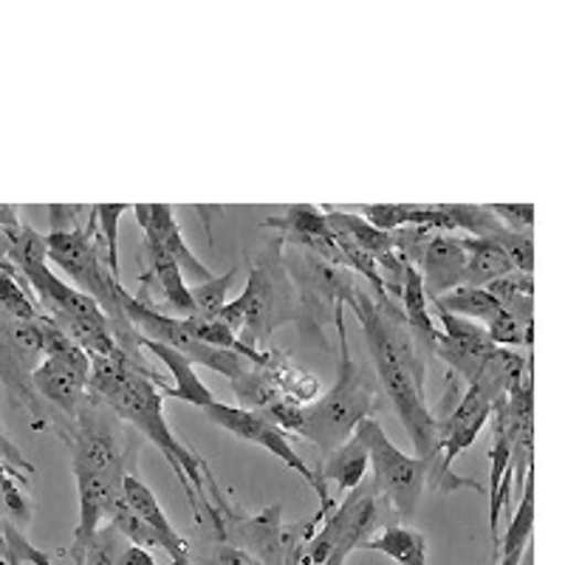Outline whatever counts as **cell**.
<instances>
[{"label":"cell","mask_w":565,"mask_h":565,"mask_svg":"<svg viewBox=\"0 0 565 565\" xmlns=\"http://www.w3.org/2000/svg\"><path fill=\"white\" fill-rule=\"evenodd\" d=\"M345 309L356 315L371 351L376 382L405 424L416 447V458L436 463L441 424L427 407V360L418 353L398 302L387 295H373L362 280L348 297Z\"/></svg>","instance_id":"6da1fadb"},{"label":"cell","mask_w":565,"mask_h":565,"mask_svg":"<svg viewBox=\"0 0 565 565\" xmlns=\"http://www.w3.org/2000/svg\"><path fill=\"white\" fill-rule=\"evenodd\" d=\"M161 387H164V382H161L159 373L139 367L122 351L108 356V360L90 356L88 393L97 396L119 422L128 424L136 436L159 447L161 456L168 458V463L173 467L175 478L186 494V503L193 509L195 523H199L201 512L210 503L206 501V476L212 469L199 452L190 450L170 430L168 418H164Z\"/></svg>","instance_id":"7a4b0ae2"},{"label":"cell","mask_w":565,"mask_h":565,"mask_svg":"<svg viewBox=\"0 0 565 565\" xmlns=\"http://www.w3.org/2000/svg\"><path fill=\"white\" fill-rule=\"evenodd\" d=\"M45 257L71 277L74 289L88 295L105 311L110 331H114L116 348L139 367L156 371L148 356H145V351H141L136 328L125 317L122 300H119L122 282H116L108 269V252H105V241L97 230L94 206H49Z\"/></svg>","instance_id":"3957f363"},{"label":"cell","mask_w":565,"mask_h":565,"mask_svg":"<svg viewBox=\"0 0 565 565\" xmlns=\"http://www.w3.org/2000/svg\"><path fill=\"white\" fill-rule=\"evenodd\" d=\"M337 334H340V365H337V382L326 396L315 398L311 405L302 407L300 424L295 436L317 444V450L328 456L340 444L356 433L365 418H373L380 405V382L365 365L353 360L351 340L345 328V309L334 317Z\"/></svg>","instance_id":"277c9868"},{"label":"cell","mask_w":565,"mask_h":565,"mask_svg":"<svg viewBox=\"0 0 565 565\" xmlns=\"http://www.w3.org/2000/svg\"><path fill=\"white\" fill-rule=\"evenodd\" d=\"M297 317L295 286L282 266V241L269 238L252 255L246 289L235 300H226L215 320L255 351L269 348L277 328L289 326Z\"/></svg>","instance_id":"5b68a950"},{"label":"cell","mask_w":565,"mask_h":565,"mask_svg":"<svg viewBox=\"0 0 565 565\" xmlns=\"http://www.w3.org/2000/svg\"><path fill=\"white\" fill-rule=\"evenodd\" d=\"M282 266H286L291 286H295V322L300 328V337L320 351L331 353L326 328L334 326L337 311L345 309L348 297L356 289L360 277L342 269V266L328 264L315 252L286 244H282Z\"/></svg>","instance_id":"8992f818"},{"label":"cell","mask_w":565,"mask_h":565,"mask_svg":"<svg viewBox=\"0 0 565 565\" xmlns=\"http://www.w3.org/2000/svg\"><path fill=\"white\" fill-rule=\"evenodd\" d=\"M38 322L43 334V362L34 367L32 387L57 416L71 418L88 396V353L74 345L43 311Z\"/></svg>","instance_id":"52a82bcc"},{"label":"cell","mask_w":565,"mask_h":565,"mask_svg":"<svg viewBox=\"0 0 565 565\" xmlns=\"http://www.w3.org/2000/svg\"><path fill=\"white\" fill-rule=\"evenodd\" d=\"M356 436L365 444L367 450V467L373 469V483L380 501L391 503L393 512L402 518H411L418 507L427 478L433 472V461L427 458L407 456L385 436L376 418H365L356 427Z\"/></svg>","instance_id":"ba28073f"},{"label":"cell","mask_w":565,"mask_h":565,"mask_svg":"<svg viewBox=\"0 0 565 565\" xmlns=\"http://www.w3.org/2000/svg\"><path fill=\"white\" fill-rule=\"evenodd\" d=\"M380 503L376 489L365 483L345 492V498L311 534L306 546V565H345L348 554L356 552L362 540H367V532L380 518Z\"/></svg>","instance_id":"9c48e42d"},{"label":"cell","mask_w":565,"mask_h":565,"mask_svg":"<svg viewBox=\"0 0 565 565\" xmlns=\"http://www.w3.org/2000/svg\"><path fill=\"white\" fill-rule=\"evenodd\" d=\"M119 300H122L125 317L130 320V326L136 328V334L141 340L159 342V345L173 348L175 353H181L190 365H204L210 371L221 373L226 380H235L241 371L246 367L244 356L230 351H218V348H210L204 342H199L186 326V320H179V317H170L159 309H148V306H141L128 289H119Z\"/></svg>","instance_id":"30bf717a"},{"label":"cell","mask_w":565,"mask_h":565,"mask_svg":"<svg viewBox=\"0 0 565 565\" xmlns=\"http://www.w3.org/2000/svg\"><path fill=\"white\" fill-rule=\"evenodd\" d=\"M201 411H204V416L210 418L212 424H218L221 430L232 433V436H238L241 441H246V444H255V447H260V450H266V452H271L275 458H280V461L286 463L289 469H295L297 476L309 483V487L317 492V498H320V512H317L315 523L320 526V523L326 521L328 514H331V509L337 507L334 498H331V492H328L326 483L317 478L315 469L306 463V458L295 450V444L289 441V436H286V433L277 430L275 424L266 422L264 416L244 411V407L224 405V402H212V405L201 407Z\"/></svg>","instance_id":"8fae6325"},{"label":"cell","mask_w":565,"mask_h":565,"mask_svg":"<svg viewBox=\"0 0 565 565\" xmlns=\"http://www.w3.org/2000/svg\"><path fill=\"white\" fill-rule=\"evenodd\" d=\"M438 317H441V328L436 337V356L447 362L450 371L467 382V387L478 385L498 348L489 342L487 331L476 322L461 320L447 311H438Z\"/></svg>","instance_id":"7c38bea8"},{"label":"cell","mask_w":565,"mask_h":565,"mask_svg":"<svg viewBox=\"0 0 565 565\" xmlns=\"http://www.w3.org/2000/svg\"><path fill=\"white\" fill-rule=\"evenodd\" d=\"M130 212L136 215V224L145 232V241H153L156 246L168 252L179 264L181 271H190L193 277H199V282L215 277L210 271V266H204L199 257L193 255V249L184 244V235H181V226L173 215V206L170 204H136L130 206Z\"/></svg>","instance_id":"4fadbf2b"},{"label":"cell","mask_w":565,"mask_h":565,"mask_svg":"<svg viewBox=\"0 0 565 565\" xmlns=\"http://www.w3.org/2000/svg\"><path fill=\"white\" fill-rule=\"evenodd\" d=\"M122 494L125 501H128V507L139 514L141 521L148 523L150 532L159 540V548L173 559V565H193L190 563V543L181 537V532H175L173 523H170L168 514H164V509L156 501V494L150 492V487L141 483V478L136 476V472H128V476H125Z\"/></svg>","instance_id":"5bb4252c"},{"label":"cell","mask_w":565,"mask_h":565,"mask_svg":"<svg viewBox=\"0 0 565 565\" xmlns=\"http://www.w3.org/2000/svg\"><path fill=\"white\" fill-rule=\"evenodd\" d=\"M320 210L326 212L328 226H331V232H334V238L340 241V244H348L353 246V249L365 252V255L373 257L376 264H382L385 257H391L393 252L398 249L393 232L376 230V226L367 224L365 218L351 215V212L340 210V206L328 204V206H320Z\"/></svg>","instance_id":"9a60e30c"},{"label":"cell","mask_w":565,"mask_h":565,"mask_svg":"<svg viewBox=\"0 0 565 565\" xmlns=\"http://www.w3.org/2000/svg\"><path fill=\"white\" fill-rule=\"evenodd\" d=\"M139 345H141V351L150 353V356H156L161 365L168 367V373L175 380V385L161 387V393H164V396H173V398H179V402H186V405H195V407H206V405H212V402H218V398H215V393H212L210 387L199 380V373L193 371V365H190V362H186L181 353H175L173 348L159 345V342H150V340H141V337H139Z\"/></svg>","instance_id":"2e32d148"},{"label":"cell","mask_w":565,"mask_h":565,"mask_svg":"<svg viewBox=\"0 0 565 565\" xmlns=\"http://www.w3.org/2000/svg\"><path fill=\"white\" fill-rule=\"evenodd\" d=\"M264 230H275L277 238L286 246H306L309 241L331 238L334 232L328 226L326 212L315 204H291L277 218H266Z\"/></svg>","instance_id":"e0dca14e"},{"label":"cell","mask_w":565,"mask_h":565,"mask_svg":"<svg viewBox=\"0 0 565 565\" xmlns=\"http://www.w3.org/2000/svg\"><path fill=\"white\" fill-rule=\"evenodd\" d=\"M463 246V271H461V286L467 289H487L489 282L498 277L509 275L512 264L503 255V249L492 241L483 238H461Z\"/></svg>","instance_id":"ac0fdd59"},{"label":"cell","mask_w":565,"mask_h":565,"mask_svg":"<svg viewBox=\"0 0 565 565\" xmlns=\"http://www.w3.org/2000/svg\"><path fill=\"white\" fill-rule=\"evenodd\" d=\"M367 472V450L365 444L360 441V436L353 433L345 444H340L337 450L328 452L322 458V467L317 472L322 483H337L342 494L351 492L353 487H360L362 478Z\"/></svg>","instance_id":"d6986e66"},{"label":"cell","mask_w":565,"mask_h":565,"mask_svg":"<svg viewBox=\"0 0 565 565\" xmlns=\"http://www.w3.org/2000/svg\"><path fill=\"white\" fill-rule=\"evenodd\" d=\"M362 552H380L398 565H427V540L407 526H387L376 537L362 540Z\"/></svg>","instance_id":"ffe728a7"},{"label":"cell","mask_w":565,"mask_h":565,"mask_svg":"<svg viewBox=\"0 0 565 565\" xmlns=\"http://www.w3.org/2000/svg\"><path fill=\"white\" fill-rule=\"evenodd\" d=\"M489 295L501 302L503 309L521 322V326L534 328V277L526 271H509L487 286Z\"/></svg>","instance_id":"44dd1931"},{"label":"cell","mask_w":565,"mask_h":565,"mask_svg":"<svg viewBox=\"0 0 565 565\" xmlns=\"http://www.w3.org/2000/svg\"><path fill=\"white\" fill-rule=\"evenodd\" d=\"M433 306H436L438 311L456 315L461 317V320L476 322V326L481 328H487L489 322L503 311L501 302L494 300L487 289H467V286H458V289H452L450 295L438 297Z\"/></svg>","instance_id":"7402d4cb"},{"label":"cell","mask_w":565,"mask_h":565,"mask_svg":"<svg viewBox=\"0 0 565 565\" xmlns=\"http://www.w3.org/2000/svg\"><path fill=\"white\" fill-rule=\"evenodd\" d=\"M532 529H534V467L529 469L526 481L521 489V503L514 512L512 523H509L507 534L501 540V554H523L526 546L532 543Z\"/></svg>","instance_id":"603a6c76"},{"label":"cell","mask_w":565,"mask_h":565,"mask_svg":"<svg viewBox=\"0 0 565 565\" xmlns=\"http://www.w3.org/2000/svg\"><path fill=\"white\" fill-rule=\"evenodd\" d=\"M190 563L193 565H266L246 548L232 546L226 540L210 537L201 532L199 540L190 543Z\"/></svg>","instance_id":"cb8c5ba5"},{"label":"cell","mask_w":565,"mask_h":565,"mask_svg":"<svg viewBox=\"0 0 565 565\" xmlns=\"http://www.w3.org/2000/svg\"><path fill=\"white\" fill-rule=\"evenodd\" d=\"M238 269H230L226 275H215L204 282H195L190 286V300H193V317L186 320H215L221 315V309L226 306V291H230L232 280H235Z\"/></svg>","instance_id":"d4e9b609"},{"label":"cell","mask_w":565,"mask_h":565,"mask_svg":"<svg viewBox=\"0 0 565 565\" xmlns=\"http://www.w3.org/2000/svg\"><path fill=\"white\" fill-rule=\"evenodd\" d=\"M125 212H130V204H97L94 206V218H97V230L105 241V252H108V269L116 282H122V271H119V221Z\"/></svg>","instance_id":"484cf974"},{"label":"cell","mask_w":565,"mask_h":565,"mask_svg":"<svg viewBox=\"0 0 565 565\" xmlns=\"http://www.w3.org/2000/svg\"><path fill=\"white\" fill-rule=\"evenodd\" d=\"M3 543H7V557H3L7 565H54L52 557L40 552L38 546H32L26 532L14 526L12 521H7V518H3Z\"/></svg>","instance_id":"4316f807"},{"label":"cell","mask_w":565,"mask_h":565,"mask_svg":"<svg viewBox=\"0 0 565 565\" xmlns=\"http://www.w3.org/2000/svg\"><path fill=\"white\" fill-rule=\"evenodd\" d=\"M128 546L130 543L122 534L116 532L114 526H108V523H103L97 534L90 537L88 552H85V565H119Z\"/></svg>","instance_id":"83f0119b"},{"label":"cell","mask_w":565,"mask_h":565,"mask_svg":"<svg viewBox=\"0 0 565 565\" xmlns=\"http://www.w3.org/2000/svg\"><path fill=\"white\" fill-rule=\"evenodd\" d=\"M494 218L503 226L518 232H529L534 224V206L532 204H487Z\"/></svg>","instance_id":"f1b7e54d"},{"label":"cell","mask_w":565,"mask_h":565,"mask_svg":"<svg viewBox=\"0 0 565 565\" xmlns=\"http://www.w3.org/2000/svg\"><path fill=\"white\" fill-rule=\"evenodd\" d=\"M119 565H159L153 559V554L148 548H139V546H128V552L122 554Z\"/></svg>","instance_id":"f546056e"},{"label":"cell","mask_w":565,"mask_h":565,"mask_svg":"<svg viewBox=\"0 0 565 565\" xmlns=\"http://www.w3.org/2000/svg\"><path fill=\"white\" fill-rule=\"evenodd\" d=\"M521 559L523 554H501V559H498L494 565H521Z\"/></svg>","instance_id":"4dcf8cb0"},{"label":"cell","mask_w":565,"mask_h":565,"mask_svg":"<svg viewBox=\"0 0 565 565\" xmlns=\"http://www.w3.org/2000/svg\"><path fill=\"white\" fill-rule=\"evenodd\" d=\"M3 557H7V543H3V518H0V565H7Z\"/></svg>","instance_id":"1f68e13d"}]
</instances>
